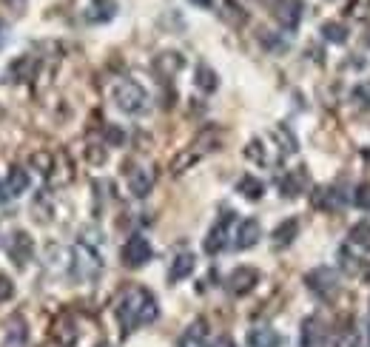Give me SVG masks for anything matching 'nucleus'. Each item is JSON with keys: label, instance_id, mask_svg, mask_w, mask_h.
<instances>
[{"label": "nucleus", "instance_id": "aec40b11", "mask_svg": "<svg viewBox=\"0 0 370 347\" xmlns=\"http://www.w3.org/2000/svg\"><path fill=\"white\" fill-rule=\"evenodd\" d=\"M339 265H342V271H345L347 276H365V271H367L365 259L354 256L347 248H342V250H339Z\"/></svg>", "mask_w": 370, "mask_h": 347}, {"label": "nucleus", "instance_id": "5701e85b", "mask_svg": "<svg viewBox=\"0 0 370 347\" xmlns=\"http://www.w3.org/2000/svg\"><path fill=\"white\" fill-rule=\"evenodd\" d=\"M322 344V324L319 319H305L302 322V347H319Z\"/></svg>", "mask_w": 370, "mask_h": 347}, {"label": "nucleus", "instance_id": "f704fd0d", "mask_svg": "<svg viewBox=\"0 0 370 347\" xmlns=\"http://www.w3.org/2000/svg\"><path fill=\"white\" fill-rule=\"evenodd\" d=\"M350 94H354V100L359 103V106H365V108H370V83H359L354 91H350Z\"/></svg>", "mask_w": 370, "mask_h": 347}, {"label": "nucleus", "instance_id": "b1692460", "mask_svg": "<svg viewBox=\"0 0 370 347\" xmlns=\"http://www.w3.org/2000/svg\"><path fill=\"white\" fill-rule=\"evenodd\" d=\"M279 188H282V197H290V200H294V197L299 194V191L305 188V177H302V171L282 177V180H279Z\"/></svg>", "mask_w": 370, "mask_h": 347}, {"label": "nucleus", "instance_id": "ea45409f", "mask_svg": "<svg viewBox=\"0 0 370 347\" xmlns=\"http://www.w3.org/2000/svg\"><path fill=\"white\" fill-rule=\"evenodd\" d=\"M191 3H197V6H203V9H208V6H211V0H191Z\"/></svg>", "mask_w": 370, "mask_h": 347}, {"label": "nucleus", "instance_id": "c85d7f7f", "mask_svg": "<svg viewBox=\"0 0 370 347\" xmlns=\"http://www.w3.org/2000/svg\"><path fill=\"white\" fill-rule=\"evenodd\" d=\"M29 163H32L37 171H41V174H51V168H54V154H49V151H34Z\"/></svg>", "mask_w": 370, "mask_h": 347}, {"label": "nucleus", "instance_id": "72a5a7b5", "mask_svg": "<svg viewBox=\"0 0 370 347\" xmlns=\"http://www.w3.org/2000/svg\"><path fill=\"white\" fill-rule=\"evenodd\" d=\"M354 202H356L359 208H365V211L370 208V185H367V182H362V185L354 188Z\"/></svg>", "mask_w": 370, "mask_h": 347}, {"label": "nucleus", "instance_id": "7ed1b4c3", "mask_svg": "<svg viewBox=\"0 0 370 347\" xmlns=\"http://www.w3.org/2000/svg\"><path fill=\"white\" fill-rule=\"evenodd\" d=\"M211 148H217V140H213V134L208 131V134H203L197 143H194V148H185L183 154H177V157L171 160V174H183V171H188L194 163H200Z\"/></svg>", "mask_w": 370, "mask_h": 347}, {"label": "nucleus", "instance_id": "6ab92c4d", "mask_svg": "<svg viewBox=\"0 0 370 347\" xmlns=\"http://www.w3.org/2000/svg\"><path fill=\"white\" fill-rule=\"evenodd\" d=\"M237 191H240V194H242L245 200L257 202V200H262V194H265V185H262V180L251 177V174H245V177L237 182Z\"/></svg>", "mask_w": 370, "mask_h": 347}, {"label": "nucleus", "instance_id": "e433bc0d", "mask_svg": "<svg viewBox=\"0 0 370 347\" xmlns=\"http://www.w3.org/2000/svg\"><path fill=\"white\" fill-rule=\"evenodd\" d=\"M89 163H94V165H103V163H106V148L89 145Z\"/></svg>", "mask_w": 370, "mask_h": 347}, {"label": "nucleus", "instance_id": "58836bf2", "mask_svg": "<svg viewBox=\"0 0 370 347\" xmlns=\"http://www.w3.org/2000/svg\"><path fill=\"white\" fill-rule=\"evenodd\" d=\"M208 347H237V344H233V339H231V336H220V339H213Z\"/></svg>", "mask_w": 370, "mask_h": 347}, {"label": "nucleus", "instance_id": "2f4dec72", "mask_svg": "<svg viewBox=\"0 0 370 347\" xmlns=\"http://www.w3.org/2000/svg\"><path fill=\"white\" fill-rule=\"evenodd\" d=\"M274 134H277V137L282 140V145H279L282 151H288V154H294V151H297V137H294V134H290L285 125H279Z\"/></svg>", "mask_w": 370, "mask_h": 347}, {"label": "nucleus", "instance_id": "f03ea898", "mask_svg": "<svg viewBox=\"0 0 370 347\" xmlns=\"http://www.w3.org/2000/svg\"><path fill=\"white\" fill-rule=\"evenodd\" d=\"M114 103L120 106L126 114H140L146 106H148V94L140 83L134 80H120L114 88Z\"/></svg>", "mask_w": 370, "mask_h": 347}, {"label": "nucleus", "instance_id": "c756f323", "mask_svg": "<svg viewBox=\"0 0 370 347\" xmlns=\"http://www.w3.org/2000/svg\"><path fill=\"white\" fill-rule=\"evenodd\" d=\"M222 17H225V21L228 23H233V26H237V23H245V12L237 6V3H233V0H222Z\"/></svg>", "mask_w": 370, "mask_h": 347}, {"label": "nucleus", "instance_id": "f3484780", "mask_svg": "<svg viewBox=\"0 0 370 347\" xmlns=\"http://www.w3.org/2000/svg\"><path fill=\"white\" fill-rule=\"evenodd\" d=\"M54 339H57V344H60V347H71V344L77 342V327H74V322H71L69 316L57 319V324H54Z\"/></svg>", "mask_w": 370, "mask_h": 347}, {"label": "nucleus", "instance_id": "39448f33", "mask_svg": "<svg viewBox=\"0 0 370 347\" xmlns=\"http://www.w3.org/2000/svg\"><path fill=\"white\" fill-rule=\"evenodd\" d=\"M123 265L126 267H143L151 256H154V250H151V242L143 237V234H131L123 245Z\"/></svg>", "mask_w": 370, "mask_h": 347}, {"label": "nucleus", "instance_id": "cd10ccee", "mask_svg": "<svg viewBox=\"0 0 370 347\" xmlns=\"http://www.w3.org/2000/svg\"><path fill=\"white\" fill-rule=\"evenodd\" d=\"M37 63L32 60V57H21L14 66H12V74H14V80H29V77L34 74Z\"/></svg>", "mask_w": 370, "mask_h": 347}, {"label": "nucleus", "instance_id": "a19ab883", "mask_svg": "<svg viewBox=\"0 0 370 347\" xmlns=\"http://www.w3.org/2000/svg\"><path fill=\"white\" fill-rule=\"evenodd\" d=\"M3 40H6V26L0 23V46H3Z\"/></svg>", "mask_w": 370, "mask_h": 347}, {"label": "nucleus", "instance_id": "0eeeda50", "mask_svg": "<svg viewBox=\"0 0 370 347\" xmlns=\"http://www.w3.org/2000/svg\"><path fill=\"white\" fill-rule=\"evenodd\" d=\"M257 282H259V271H257V267L242 265V267H237V271L228 276V291L233 296H245V294L254 291Z\"/></svg>", "mask_w": 370, "mask_h": 347}, {"label": "nucleus", "instance_id": "ddd939ff", "mask_svg": "<svg viewBox=\"0 0 370 347\" xmlns=\"http://www.w3.org/2000/svg\"><path fill=\"white\" fill-rule=\"evenodd\" d=\"M6 191L9 197H21L29 191V171L21 165H12L9 168V177H6Z\"/></svg>", "mask_w": 370, "mask_h": 347}, {"label": "nucleus", "instance_id": "f257e3e1", "mask_svg": "<svg viewBox=\"0 0 370 347\" xmlns=\"http://www.w3.org/2000/svg\"><path fill=\"white\" fill-rule=\"evenodd\" d=\"M157 316H160L157 299H154V294L146 291V287H128L120 299V304H117V322H120L123 333L134 331V327H140V324L157 322Z\"/></svg>", "mask_w": 370, "mask_h": 347}, {"label": "nucleus", "instance_id": "dca6fc26", "mask_svg": "<svg viewBox=\"0 0 370 347\" xmlns=\"http://www.w3.org/2000/svg\"><path fill=\"white\" fill-rule=\"evenodd\" d=\"M279 333L274 327H254L248 333V347H279Z\"/></svg>", "mask_w": 370, "mask_h": 347}, {"label": "nucleus", "instance_id": "7c9ffc66", "mask_svg": "<svg viewBox=\"0 0 370 347\" xmlns=\"http://www.w3.org/2000/svg\"><path fill=\"white\" fill-rule=\"evenodd\" d=\"M345 12H347V17H359L362 21V17L370 14V0H350Z\"/></svg>", "mask_w": 370, "mask_h": 347}, {"label": "nucleus", "instance_id": "6e6552de", "mask_svg": "<svg viewBox=\"0 0 370 347\" xmlns=\"http://www.w3.org/2000/svg\"><path fill=\"white\" fill-rule=\"evenodd\" d=\"M6 250H9V256L14 259L17 267H26V262L32 259V250H34L32 237L26 234V230H14V234L9 237V242H6Z\"/></svg>", "mask_w": 370, "mask_h": 347}, {"label": "nucleus", "instance_id": "9b49d317", "mask_svg": "<svg viewBox=\"0 0 370 347\" xmlns=\"http://www.w3.org/2000/svg\"><path fill=\"white\" fill-rule=\"evenodd\" d=\"M279 23L285 29H297L299 21H302V0H279V3L274 6Z\"/></svg>", "mask_w": 370, "mask_h": 347}, {"label": "nucleus", "instance_id": "37998d69", "mask_svg": "<svg viewBox=\"0 0 370 347\" xmlns=\"http://www.w3.org/2000/svg\"><path fill=\"white\" fill-rule=\"evenodd\" d=\"M97 3H106V0H97Z\"/></svg>", "mask_w": 370, "mask_h": 347}, {"label": "nucleus", "instance_id": "473e14b6", "mask_svg": "<svg viewBox=\"0 0 370 347\" xmlns=\"http://www.w3.org/2000/svg\"><path fill=\"white\" fill-rule=\"evenodd\" d=\"M106 145H123L126 143V131L120 125H106Z\"/></svg>", "mask_w": 370, "mask_h": 347}, {"label": "nucleus", "instance_id": "4468645a", "mask_svg": "<svg viewBox=\"0 0 370 347\" xmlns=\"http://www.w3.org/2000/svg\"><path fill=\"white\" fill-rule=\"evenodd\" d=\"M183 54H177V51H163V54H157V60H154V69H157L163 77H174L180 69H183Z\"/></svg>", "mask_w": 370, "mask_h": 347}, {"label": "nucleus", "instance_id": "79ce46f5", "mask_svg": "<svg viewBox=\"0 0 370 347\" xmlns=\"http://www.w3.org/2000/svg\"><path fill=\"white\" fill-rule=\"evenodd\" d=\"M97 347H111V344H97Z\"/></svg>", "mask_w": 370, "mask_h": 347}, {"label": "nucleus", "instance_id": "393cba45", "mask_svg": "<svg viewBox=\"0 0 370 347\" xmlns=\"http://www.w3.org/2000/svg\"><path fill=\"white\" fill-rule=\"evenodd\" d=\"M350 245H356L359 250H370V222H356L350 228Z\"/></svg>", "mask_w": 370, "mask_h": 347}, {"label": "nucleus", "instance_id": "bb28decb", "mask_svg": "<svg viewBox=\"0 0 370 347\" xmlns=\"http://www.w3.org/2000/svg\"><path fill=\"white\" fill-rule=\"evenodd\" d=\"M245 157H248V160H254V163H259V165H268V163H270L268 148L262 145V140H251V143L245 145Z\"/></svg>", "mask_w": 370, "mask_h": 347}, {"label": "nucleus", "instance_id": "a211bd4d", "mask_svg": "<svg viewBox=\"0 0 370 347\" xmlns=\"http://www.w3.org/2000/svg\"><path fill=\"white\" fill-rule=\"evenodd\" d=\"M297 234H299V219H285V222L274 230V234H270V237H274V248L290 245V242L297 239Z\"/></svg>", "mask_w": 370, "mask_h": 347}, {"label": "nucleus", "instance_id": "423d86ee", "mask_svg": "<svg viewBox=\"0 0 370 347\" xmlns=\"http://www.w3.org/2000/svg\"><path fill=\"white\" fill-rule=\"evenodd\" d=\"M231 225H233V214H231V211H222V217L217 219V225L208 230V237H205V242H203L205 254H220V250L228 245V230H231Z\"/></svg>", "mask_w": 370, "mask_h": 347}, {"label": "nucleus", "instance_id": "f8f14e48", "mask_svg": "<svg viewBox=\"0 0 370 347\" xmlns=\"http://www.w3.org/2000/svg\"><path fill=\"white\" fill-rule=\"evenodd\" d=\"M310 205L316 211H330V208H339L342 205V194L336 188H325V185H316L310 191Z\"/></svg>", "mask_w": 370, "mask_h": 347}, {"label": "nucleus", "instance_id": "c03bdc74", "mask_svg": "<svg viewBox=\"0 0 370 347\" xmlns=\"http://www.w3.org/2000/svg\"><path fill=\"white\" fill-rule=\"evenodd\" d=\"M367 336H370V327H367Z\"/></svg>", "mask_w": 370, "mask_h": 347}, {"label": "nucleus", "instance_id": "c9c22d12", "mask_svg": "<svg viewBox=\"0 0 370 347\" xmlns=\"http://www.w3.org/2000/svg\"><path fill=\"white\" fill-rule=\"evenodd\" d=\"M12 294H14V285H12V279L0 274V302H9V299H12Z\"/></svg>", "mask_w": 370, "mask_h": 347}, {"label": "nucleus", "instance_id": "2eb2a0df", "mask_svg": "<svg viewBox=\"0 0 370 347\" xmlns=\"http://www.w3.org/2000/svg\"><path fill=\"white\" fill-rule=\"evenodd\" d=\"M194 267H197V259H194V254H180V256H174L171 271H168V279H171V282H180V279H185V276L194 274Z\"/></svg>", "mask_w": 370, "mask_h": 347}, {"label": "nucleus", "instance_id": "a878e982", "mask_svg": "<svg viewBox=\"0 0 370 347\" xmlns=\"http://www.w3.org/2000/svg\"><path fill=\"white\" fill-rule=\"evenodd\" d=\"M322 37H325L327 43H336V46H342V43H347V29H345L342 23L327 21V23H322Z\"/></svg>", "mask_w": 370, "mask_h": 347}, {"label": "nucleus", "instance_id": "20e7f679", "mask_svg": "<svg viewBox=\"0 0 370 347\" xmlns=\"http://www.w3.org/2000/svg\"><path fill=\"white\" fill-rule=\"evenodd\" d=\"M305 285L316 299H330L339 291V276L330 271V267H314V271L305 276Z\"/></svg>", "mask_w": 370, "mask_h": 347}, {"label": "nucleus", "instance_id": "4c0bfd02", "mask_svg": "<svg viewBox=\"0 0 370 347\" xmlns=\"http://www.w3.org/2000/svg\"><path fill=\"white\" fill-rule=\"evenodd\" d=\"M336 347H359V339H356L354 333H345V336H339Z\"/></svg>", "mask_w": 370, "mask_h": 347}, {"label": "nucleus", "instance_id": "4be33fe9", "mask_svg": "<svg viewBox=\"0 0 370 347\" xmlns=\"http://www.w3.org/2000/svg\"><path fill=\"white\" fill-rule=\"evenodd\" d=\"M194 83H197V88H200V91L211 94V91H217L220 77H217V71H213L211 66H197V74H194Z\"/></svg>", "mask_w": 370, "mask_h": 347}, {"label": "nucleus", "instance_id": "9d476101", "mask_svg": "<svg viewBox=\"0 0 370 347\" xmlns=\"http://www.w3.org/2000/svg\"><path fill=\"white\" fill-rule=\"evenodd\" d=\"M154 180H157V174H154L151 168H134V171H128V191L137 200H143V197L151 194Z\"/></svg>", "mask_w": 370, "mask_h": 347}, {"label": "nucleus", "instance_id": "412c9836", "mask_svg": "<svg viewBox=\"0 0 370 347\" xmlns=\"http://www.w3.org/2000/svg\"><path fill=\"white\" fill-rule=\"evenodd\" d=\"M205 336H208V322H205V319H197V322H194L188 331H185V336L180 339V347H200Z\"/></svg>", "mask_w": 370, "mask_h": 347}, {"label": "nucleus", "instance_id": "1a4fd4ad", "mask_svg": "<svg viewBox=\"0 0 370 347\" xmlns=\"http://www.w3.org/2000/svg\"><path fill=\"white\" fill-rule=\"evenodd\" d=\"M262 237V225L257 219H242L237 225V234H233V248L237 250H248V248H254Z\"/></svg>", "mask_w": 370, "mask_h": 347}]
</instances>
